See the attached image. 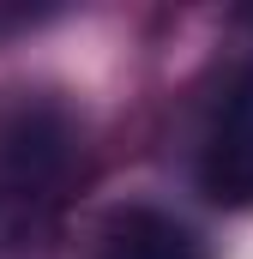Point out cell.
<instances>
[{"label":"cell","instance_id":"3","mask_svg":"<svg viewBox=\"0 0 253 259\" xmlns=\"http://www.w3.org/2000/svg\"><path fill=\"white\" fill-rule=\"evenodd\" d=\"M91 259H199V241L163 211H115Z\"/></svg>","mask_w":253,"mask_h":259},{"label":"cell","instance_id":"2","mask_svg":"<svg viewBox=\"0 0 253 259\" xmlns=\"http://www.w3.org/2000/svg\"><path fill=\"white\" fill-rule=\"evenodd\" d=\"M199 187L223 211H253V61L229 72L199 133Z\"/></svg>","mask_w":253,"mask_h":259},{"label":"cell","instance_id":"4","mask_svg":"<svg viewBox=\"0 0 253 259\" xmlns=\"http://www.w3.org/2000/svg\"><path fill=\"white\" fill-rule=\"evenodd\" d=\"M247 24H253V18H247Z\"/></svg>","mask_w":253,"mask_h":259},{"label":"cell","instance_id":"1","mask_svg":"<svg viewBox=\"0 0 253 259\" xmlns=\"http://www.w3.org/2000/svg\"><path fill=\"white\" fill-rule=\"evenodd\" d=\"M78 169L72 115L49 97H24L0 115V259H24L61 217Z\"/></svg>","mask_w":253,"mask_h":259}]
</instances>
